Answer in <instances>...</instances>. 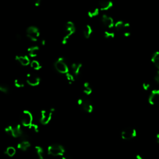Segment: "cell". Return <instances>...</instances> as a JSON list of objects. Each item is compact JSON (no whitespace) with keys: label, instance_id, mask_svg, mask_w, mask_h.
I'll return each mask as SVG.
<instances>
[{"label":"cell","instance_id":"6da1fadb","mask_svg":"<svg viewBox=\"0 0 159 159\" xmlns=\"http://www.w3.org/2000/svg\"><path fill=\"white\" fill-rule=\"evenodd\" d=\"M5 132L8 135L13 137H19L21 138L24 134V132L21 129L20 124H15L13 126H8L5 128Z\"/></svg>","mask_w":159,"mask_h":159},{"label":"cell","instance_id":"7a4b0ae2","mask_svg":"<svg viewBox=\"0 0 159 159\" xmlns=\"http://www.w3.org/2000/svg\"><path fill=\"white\" fill-rule=\"evenodd\" d=\"M75 32V27L74 24L71 22V21H68L66 24L65 27V34L62 40V44H66L69 38Z\"/></svg>","mask_w":159,"mask_h":159},{"label":"cell","instance_id":"3957f363","mask_svg":"<svg viewBox=\"0 0 159 159\" xmlns=\"http://www.w3.org/2000/svg\"><path fill=\"white\" fill-rule=\"evenodd\" d=\"M48 154L52 156H63L66 152L64 147L60 144H53L50 146L47 149Z\"/></svg>","mask_w":159,"mask_h":159},{"label":"cell","instance_id":"277c9868","mask_svg":"<svg viewBox=\"0 0 159 159\" xmlns=\"http://www.w3.org/2000/svg\"><path fill=\"white\" fill-rule=\"evenodd\" d=\"M54 67L56 70L62 74H67L69 73V70L67 65L65 62L63 57H60L54 63Z\"/></svg>","mask_w":159,"mask_h":159},{"label":"cell","instance_id":"5b68a950","mask_svg":"<svg viewBox=\"0 0 159 159\" xmlns=\"http://www.w3.org/2000/svg\"><path fill=\"white\" fill-rule=\"evenodd\" d=\"M33 117L32 113L27 110H24L21 114V121L22 124L25 127H29L32 124Z\"/></svg>","mask_w":159,"mask_h":159},{"label":"cell","instance_id":"8992f818","mask_svg":"<svg viewBox=\"0 0 159 159\" xmlns=\"http://www.w3.org/2000/svg\"><path fill=\"white\" fill-rule=\"evenodd\" d=\"M27 37L33 42L37 41L40 36L38 29L35 26H30L27 29Z\"/></svg>","mask_w":159,"mask_h":159},{"label":"cell","instance_id":"52a82bcc","mask_svg":"<svg viewBox=\"0 0 159 159\" xmlns=\"http://www.w3.org/2000/svg\"><path fill=\"white\" fill-rule=\"evenodd\" d=\"M137 135V131L134 128L129 127L127 128L121 132V137L124 140H130L134 138Z\"/></svg>","mask_w":159,"mask_h":159},{"label":"cell","instance_id":"ba28073f","mask_svg":"<svg viewBox=\"0 0 159 159\" xmlns=\"http://www.w3.org/2000/svg\"><path fill=\"white\" fill-rule=\"evenodd\" d=\"M53 113L50 110H42L40 112V122L43 125H46L50 121L52 117Z\"/></svg>","mask_w":159,"mask_h":159},{"label":"cell","instance_id":"9c48e42d","mask_svg":"<svg viewBox=\"0 0 159 159\" xmlns=\"http://www.w3.org/2000/svg\"><path fill=\"white\" fill-rule=\"evenodd\" d=\"M77 103L78 105L82 106L84 111H85L86 112H87L88 113H91L93 110V105H91L90 101L88 99H81V98L78 99Z\"/></svg>","mask_w":159,"mask_h":159},{"label":"cell","instance_id":"30bf717a","mask_svg":"<svg viewBox=\"0 0 159 159\" xmlns=\"http://www.w3.org/2000/svg\"><path fill=\"white\" fill-rule=\"evenodd\" d=\"M149 103L151 105L159 104V90H154L151 91L149 97Z\"/></svg>","mask_w":159,"mask_h":159},{"label":"cell","instance_id":"8fae6325","mask_svg":"<svg viewBox=\"0 0 159 159\" xmlns=\"http://www.w3.org/2000/svg\"><path fill=\"white\" fill-rule=\"evenodd\" d=\"M26 82L30 86H35L39 85L40 79L38 76L35 75L27 74L26 77Z\"/></svg>","mask_w":159,"mask_h":159},{"label":"cell","instance_id":"7c38bea8","mask_svg":"<svg viewBox=\"0 0 159 159\" xmlns=\"http://www.w3.org/2000/svg\"><path fill=\"white\" fill-rule=\"evenodd\" d=\"M102 22L103 24L107 28H112L114 26L113 18L110 16L106 15V14H103L102 16Z\"/></svg>","mask_w":159,"mask_h":159},{"label":"cell","instance_id":"4fadbf2b","mask_svg":"<svg viewBox=\"0 0 159 159\" xmlns=\"http://www.w3.org/2000/svg\"><path fill=\"white\" fill-rule=\"evenodd\" d=\"M15 59L23 66H27L31 62L29 58L26 55H16Z\"/></svg>","mask_w":159,"mask_h":159},{"label":"cell","instance_id":"5bb4252c","mask_svg":"<svg viewBox=\"0 0 159 159\" xmlns=\"http://www.w3.org/2000/svg\"><path fill=\"white\" fill-rule=\"evenodd\" d=\"M113 6V3L110 1H102L99 3V9L102 11H106Z\"/></svg>","mask_w":159,"mask_h":159},{"label":"cell","instance_id":"9a60e30c","mask_svg":"<svg viewBox=\"0 0 159 159\" xmlns=\"http://www.w3.org/2000/svg\"><path fill=\"white\" fill-rule=\"evenodd\" d=\"M71 70L73 71V73L75 76H78L80 73L81 69L82 68V64L80 63H72L71 66Z\"/></svg>","mask_w":159,"mask_h":159},{"label":"cell","instance_id":"2e32d148","mask_svg":"<svg viewBox=\"0 0 159 159\" xmlns=\"http://www.w3.org/2000/svg\"><path fill=\"white\" fill-rule=\"evenodd\" d=\"M17 147L21 150L26 151L31 147V144L28 141H22L18 144Z\"/></svg>","mask_w":159,"mask_h":159},{"label":"cell","instance_id":"e0dca14e","mask_svg":"<svg viewBox=\"0 0 159 159\" xmlns=\"http://www.w3.org/2000/svg\"><path fill=\"white\" fill-rule=\"evenodd\" d=\"M151 61L157 70H159V51H157L153 54L151 58Z\"/></svg>","mask_w":159,"mask_h":159},{"label":"cell","instance_id":"ac0fdd59","mask_svg":"<svg viewBox=\"0 0 159 159\" xmlns=\"http://www.w3.org/2000/svg\"><path fill=\"white\" fill-rule=\"evenodd\" d=\"M39 50V47L38 46H31L29 47L27 49V52L29 53V55L32 58L35 57L37 56L38 52Z\"/></svg>","mask_w":159,"mask_h":159},{"label":"cell","instance_id":"d6986e66","mask_svg":"<svg viewBox=\"0 0 159 159\" xmlns=\"http://www.w3.org/2000/svg\"><path fill=\"white\" fill-rule=\"evenodd\" d=\"M93 32L92 28L90 25H86L83 29V35L86 39L90 38Z\"/></svg>","mask_w":159,"mask_h":159},{"label":"cell","instance_id":"ffe728a7","mask_svg":"<svg viewBox=\"0 0 159 159\" xmlns=\"http://www.w3.org/2000/svg\"><path fill=\"white\" fill-rule=\"evenodd\" d=\"M35 149L36 152H37L38 156L40 159H45V154L44 149L40 146H36Z\"/></svg>","mask_w":159,"mask_h":159},{"label":"cell","instance_id":"44dd1931","mask_svg":"<svg viewBox=\"0 0 159 159\" xmlns=\"http://www.w3.org/2000/svg\"><path fill=\"white\" fill-rule=\"evenodd\" d=\"M83 87H84L83 93L86 94V95H90V94L92 93V89L90 87L89 82H85L83 84Z\"/></svg>","mask_w":159,"mask_h":159},{"label":"cell","instance_id":"7402d4cb","mask_svg":"<svg viewBox=\"0 0 159 159\" xmlns=\"http://www.w3.org/2000/svg\"><path fill=\"white\" fill-rule=\"evenodd\" d=\"M30 65H31V68H32L33 69L35 70H39L42 68V66L40 65V63L37 60H32Z\"/></svg>","mask_w":159,"mask_h":159},{"label":"cell","instance_id":"603a6c76","mask_svg":"<svg viewBox=\"0 0 159 159\" xmlns=\"http://www.w3.org/2000/svg\"><path fill=\"white\" fill-rule=\"evenodd\" d=\"M99 9L98 8H93L88 12V15L90 18H94V17L98 16V14H99Z\"/></svg>","mask_w":159,"mask_h":159},{"label":"cell","instance_id":"cb8c5ba5","mask_svg":"<svg viewBox=\"0 0 159 159\" xmlns=\"http://www.w3.org/2000/svg\"><path fill=\"white\" fill-rule=\"evenodd\" d=\"M114 27L116 30L121 31L122 29H126L125 28V23L122 21H117V22L116 23L114 24Z\"/></svg>","mask_w":159,"mask_h":159},{"label":"cell","instance_id":"d4e9b609","mask_svg":"<svg viewBox=\"0 0 159 159\" xmlns=\"http://www.w3.org/2000/svg\"><path fill=\"white\" fill-rule=\"evenodd\" d=\"M16 149L13 147H9L6 149L5 151V154L8 155L9 157H13L16 154Z\"/></svg>","mask_w":159,"mask_h":159},{"label":"cell","instance_id":"484cf974","mask_svg":"<svg viewBox=\"0 0 159 159\" xmlns=\"http://www.w3.org/2000/svg\"><path fill=\"white\" fill-rule=\"evenodd\" d=\"M14 85L17 88H23L24 86V84L22 80L19 79H16L14 80Z\"/></svg>","mask_w":159,"mask_h":159},{"label":"cell","instance_id":"4316f807","mask_svg":"<svg viewBox=\"0 0 159 159\" xmlns=\"http://www.w3.org/2000/svg\"><path fill=\"white\" fill-rule=\"evenodd\" d=\"M104 36L105 38L106 39H113L115 37V34L113 32H110V31H105L104 33Z\"/></svg>","mask_w":159,"mask_h":159},{"label":"cell","instance_id":"83f0119b","mask_svg":"<svg viewBox=\"0 0 159 159\" xmlns=\"http://www.w3.org/2000/svg\"><path fill=\"white\" fill-rule=\"evenodd\" d=\"M66 78L68 80L69 84H71L72 83L74 82L75 78H74V77L73 75H71L70 73H68V74H66Z\"/></svg>","mask_w":159,"mask_h":159},{"label":"cell","instance_id":"f1b7e54d","mask_svg":"<svg viewBox=\"0 0 159 159\" xmlns=\"http://www.w3.org/2000/svg\"><path fill=\"white\" fill-rule=\"evenodd\" d=\"M29 129H31V131H32L34 132H39V126L37 124L32 123L29 127Z\"/></svg>","mask_w":159,"mask_h":159},{"label":"cell","instance_id":"f546056e","mask_svg":"<svg viewBox=\"0 0 159 159\" xmlns=\"http://www.w3.org/2000/svg\"><path fill=\"white\" fill-rule=\"evenodd\" d=\"M0 91L4 93H8L9 88L8 87V86H7L6 85H4V84L1 85H0Z\"/></svg>","mask_w":159,"mask_h":159},{"label":"cell","instance_id":"4dcf8cb0","mask_svg":"<svg viewBox=\"0 0 159 159\" xmlns=\"http://www.w3.org/2000/svg\"><path fill=\"white\" fill-rule=\"evenodd\" d=\"M142 88L144 90H148L150 88V85L148 82H144L142 84Z\"/></svg>","mask_w":159,"mask_h":159},{"label":"cell","instance_id":"1f68e13d","mask_svg":"<svg viewBox=\"0 0 159 159\" xmlns=\"http://www.w3.org/2000/svg\"><path fill=\"white\" fill-rule=\"evenodd\" d=\"M154 80L157 83L159 84V70H157L154 76Z\"/></svg>","mask_w":159,"mask_h":159},{"label":"cell","instance_id":"d6a6232c","mask_svg":"<svg viewBox=\"0 0 159 159\" xmlns=\"http://www.w3.org/2000/svg\"><path fill=\"white\" fill-rule=\"evenodd\" d=\"M40 0H35V1L34 2V5L35 6H39L40 5Z\"/></svg>","mask_w":159,"mask_h":159},{"label":"cell","instance_id":"836d02e7","mask_svg":"<svg viewBox=\"0 0 159 159\" xmlns=\"http://www.w3.org/2000/svg\"><path fill=\"white\" fill-rule=\"evenodd\" d=\"M130 35H131V32H130L129 31H126L124 32V35L125 37H129Z\"/></svg>","mask_w":159,"mask_h":159},{"label":"cell","instance_id":"e575fe53","mask_svg":"<svg viewBox=\"0 0 159 159\" xmlns=\"http://www.w3.org/2000/svg\"><path fill=\"white\" fill-rule=\"evenodd\" d=\"M62 159H71L69 156L66 155H64L63 156H62Z\"/></svg>","mask_w":159,"mask_h":159},{"label":"cell","instance_id":"d590c367","mask_svg":"<svg viewBox=\"0 0 159 159\" xmlns=\"http://www.w3.org/2000/svg\"><path fill=\"white\" fill-rule=\"evenodd\" d=\"M136 159H146V158L143 157L142 156H141V155H136Z\"/></svg>","mask_w":159,"mask_h":159},{"label":"cell","instance_id":"8d00e7d4","mask_svg":"<svg viewBox=\"0 0 159 159\" xmlns=\"http://www.w3.org/2000/svg\"><path fill=\"white\" fill-rule=\"evenodd\" d=\"M41 44L42 46H45V44H46V40L44 39H42L41 40Z\"/></svg>","mask_w":159,"mask_h":159},{"label":"cell","instance_id":"74e56055","mask_svg":"<svg viewBox=\"0 0 159 159\" xmlns=\"http://www.w3.org/2000/svg\"><path fill=\"white\" fill-rule=\"evenodd\" d=\"M157 141L159 144V133L157 134Z\"/></svg>","mask_w":159,"mask_h":159},{"label":"cell","instance_id":"f35d334b","mask_svg":"<svg viewBox=\"0 0 159 159\" xmlns=\"http://www.w3.org/2000/svg\"><path fill=\"white\" fill-rule=\"evenodd\" d=\"M45 159H46V158H45Z\"/></svg>","mask_w":159,"mask_h":159}]
</instances>
